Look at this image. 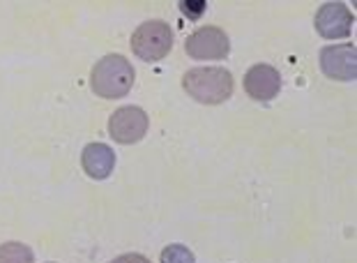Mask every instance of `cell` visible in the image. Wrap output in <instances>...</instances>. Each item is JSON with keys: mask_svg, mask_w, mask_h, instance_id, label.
<instances>
[{"mask_svg": "<svg viewBox=\"0 0 357 263\" xmlns=\"http://www.w3.org/2000/svg\"><path fill=\"white\" fill-rule=\"evenodd\" d=\"M185 93L199 104H224L233 95V74L224 67H194L182 77Z\"/></svg>", "mask_w": 357, "mask_h": 263, "instance_id": "obj_1", "label": "cell"}, {"mask_svg": "<svg viewBox=\"0 0 357 263\" xmlns=\"http://www.w3.org/2000/svg\"><path fill=\"white\" fill-rule=\"evenodd\" d=\"M132 86H134V67L120 54L104 56L100 63H95L93 72H90V88H93L95 95L104 97V100L125 97L132 90Z\"/></svg>", "mask_w": 357, "mask_h": 263, "instance_id": "obj_2", "label": "cell"}, {"mask_svg": "<svg viewBox=\"0 0 357 263\" xmlns=\"http://www.w3.org/2000/svg\"><path fill=\"white\" fill-rule=\"evenodd\" d=\"M173 49V30L166 21H146L134 30L132 35V51L146 63H157L169 56Z\"/></svg>", "mask_w": 357, "mask_h": 263, "instance_id": "obj_3", "label": "cell"}, {"mask_svg": "<svg viewBox=\"0 0 357 263\" xmlns=\"http://www.w3.org/2000/svg\"><path fill=\"white\" fill-rule=\"evenodd\" d=\"M185 51L194 60H224L231 54V40L222 28L203 26L187 37Z\"/></svg>", "mask_w": 357, "mask_h": 263, "instance_id": "obj_4", "label": "cell"}, {"mask_svg": "<svg viewBox=\"0 0 357 263\" xmlns=\"http://www.w3.org/2000/svg\"><path fill=\"white\" fill-rule=\"evenodd\" d=\"M148 114L139 107H123L118 111H113V116L109 118V134L113 141L123 146L139 144V141L148 134Z\"/></svg>", "mask_w": 357, "mask_h": 263, "instance_id": "obj_5", "label": "cell"}, {"mask_svg": "<svg viewBox=\"0 0 357 263\" xmlns=\"http://www.w3.org/2000/svg\"><path fill=\"white\" fill-rule=\"evenodd\" d=\"M321 70L334 81H355L357 79V49L355 44H330L318 56Z\"/></svg>", "mask_w": 357, "mask_h": 263, "instance_id": "obj_6", "label": "cell"}, {"mask_svg": "<svg viewBox=\"0 0 357 263\" xmlns=\"http://www.w3.org/2000/svg\"><path fill=\"white\" fill-rule=\"evenodd\" d=\"M355 17L344 3H325L316 12V30L325 40H341L353 30Z\"/></svg>", "mask_w": 357, "mask_h": 263, "instance_id": "obj_7", "label": "cell"}, {"mask_svg": "<svg viewBox=\"0 0 357 263\" xmlns=\"http://www.w3.org/2000/svg\"><path fill=\"white\" fill-rule=\"evenodd\" d=\"M245 90L247 95L256 102H270L275 100L281 90V74L272 65L258 63L254 67H249V72L245 74Z\"/></svg>", "mask_w": 357, "mask_h": 263, "instance_id": "obj_8", "label": "cell"}, {"mask_svg": "<svg viewBox=\"0 0 357 263\" xmlns=\"http://www.w3.org/2000/svg\"><path fill=\"white\" fill-rule=\"evenodd\" d=\"M81 167L93 180H106L116 167V153L106 144H88L81 153Z\"/></svg>", "mask_w": 357, "mask_h": 263, "instance_id": "obj_9", "label": "cell"}, {"mask_svg": "<svg viewBox=\"0 0 357 263\" xmlns=\"http://www.w3.org/2000/svg\"><path fill=\"white\" fill-rule=\"evenodd\" d=\"M0 263H35V254L24 243L0 245Z\"/></svg>", "mask_w": 357, "mask_h": 263, "instance_id": "obj_10", "label": "cell"}, {"mask_svg": "<svg viewBox=\"0 0 357 263\" xmlns=\"http://www.w3.org/2000/svg\"><path fill=\"white\" fill-rule=\"evenodd\" d=\"M162 263H196L194 254L185 245H169L162 252Z\"/></svg>", "mask_w": 357, "mask_h": 263, "instance_id": "obj_11", "label": "cell"}, {"mask_svg": "<svg viewBox=\"0 0 357 263\" xmlns=\"http://www.w3.org/2000/svg\"><path fill=\"white\" fill-rule=\"evenodd\" d=\"M205 7H208L205 0H187V3H180V10L185 12L189 19H199L205 12Z\"/></svg>", "mask_w": 357, "mask_h": 263, "instance_id": "obj_12", "label": "cell"}, {"mask_svg": "<svg viewBox=\"0 0 357 263\" xmlns=\"http://www.w3.org/2000/svg\"><path fill=\"white\" fill-rule=\"evenodd\" d=\"M111 263H153V261L146 259L143 254H123V257L113 259Z\"/></svg>", "mask_w": 357, "mask_h": 263, "instance_id": "obj_13", "label": "cell"}]
</instances>
